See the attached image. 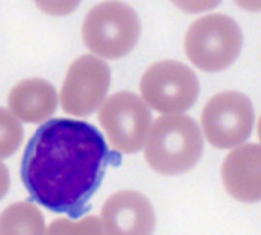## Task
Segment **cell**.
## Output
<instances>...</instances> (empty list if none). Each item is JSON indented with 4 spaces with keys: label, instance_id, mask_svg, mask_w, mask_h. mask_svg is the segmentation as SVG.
I'll return each mask as SVG.
<instances>
[{
    "label": "cell",
    "instance_id": "7",
    "mask_svg": "<svg viewBox=\"0 0 261 235\" xmlns=\"http://www.w3.org/2000/svg\"><path fill=\"white\" fill-rule=\"evenodd\" d=\"M254 119L249 97L226 91L209 100L201 114V127L214 147L233 148L250 137Z\"/></svg>",
    "mask_w": 261,
    "mask_h": 235
},
{
    "label": "cell",
    "instance_id": "3",
    "mask_svg": "<svg viewBox=\"0 0 261 235\" xmlns=\"http://www.w3.org/2000/svg\"><path fill=\"white\" fill-rule=\"evenodd\" d=\"M83 41L96 55L120 59L134 49L140 35L137 12L119 0L97 4L87 13Z\"/></svg>",
    "mask_w": 261,
    "mask_h": 235
},
{
    "label": "cell",
    "instance_id": "15",
    "mask_svg": "<svg viewBox=\"0 0 261 235\" xmlns=\"http://www.w3.org/2000/svg\"><path fill=\"white\" fill-rule=\"evenodd\" d=\"M173 4L186 13H201L214 9L222 0H171Z\"/></svg>",
    "mask_w": 261,
    "mask_h": 235
},
{
    "label": "cell",
    "instance_id": "13",
    "mask_svg": "<svg viewBox=\"0 0 261 235\" xmlns=\"http://www.w3.org/2000/svg\"><path fill=\"white\" fill-rule=\"evenodd\" d=\"M22 140V127L5 109H2V157L13 155Z\"/></svg>",
    "mask_w": 261,
    "mask_h": 235
},
{
    "label": "cell",
    "instance_id": "17",
    "mask_svg": "<svg viewBox=\"0 0 261 235\" xmlns=\"http://www.w3.org/2000/svg\"><path fill=\"white\" fill-rule=\"evenodd\" d=\"M257 132H259V138H260V140H261V118H260V120H259V127H257Z\"/></svg>",
    "mask_w": 261,
    "mask_h": 235
},
{
    "label": "cell",
    "instance_id": "14",
    "mask_svg": "<svg viewBox=\"0 0 261 235\" xmlns=\"http://www.w3.org/2000/svg\"><path fill=\"white\" fill-rule=\"evenodd\" d=\"M38 9L48 15H68L75 12L81 0H33Z\"/></svg>",
    "mask_w": 261,
    "mask_h": 235
},
{
    "label": "cell",
    "instance_id": "6",
    "mask_svg": "<svg viewBox=\"0 0 261 235\" xmlns=\"http://www.w3.org/2000/svg\"><path fill=\"white\" fill-rule=\"evenodd\" d=\"M98 119L111 145L125 153L138 152L143 147L152 122L148 105L129 91L110 96L99 110Z\"/></svg>",
    "mask_w": 261,
    "mask_h": 235
},
{
    "label": "cell",
    "instance_id": "10",
    "mask_svg": "<svg viewBox=\"0 0 261 235\" xmlns=\"http://www.w3.org/2000/svg\"><path fill=\"white\" fill-rule=\"evenodd\" d=\"M222 179L237 201H261V146L247 143L232 151L222 166Z\"/></svg>",
    "mask_w": 261,
    "mask_h": 235
},
{
    "label": "cell",
    "instance_id": "16",
    "mask_svg": "<svg viewBox=\"0 0 261 235\" xmlns=\"http://www.w3.org/2000/svg\"><path fill=\"white\" fill-rule=\"evenodd\" d=\"M234 3L247 12H261V0H234Z\"/></svg>",
    "mask_w": 261,
    "mask_h": 235
},
{
    "label": "cell",
    "instance_id": "11",
    "mask_svg": "<svg viewBox=\"0 0 261 235\" xmlns=\"http://www.w3.org/2000/svg\"><path fill=\"white\" fill-rule=\"evenodd\" d=\"M9 110L15 118L27 123H41L56 110L58 97L51 83L41 78L19 82L8 97Z\"/></svg>",
    "mask_w": 261,
    "mask_h": 235
},
{
    "label": "cell",
    "instance_id": "8",
    "mask_svg": "<svg viewBox=\"0 0 261 235\" xmlns=\"http://www.w3.org/2000/svg\"><path fill=\"white\" fill-rule=\"evenodd\" d=\"M111 81L110 68L101 59L83 55L69 66L61 88L60 102L64 111L87 116L103 101Z\"/></svg>",
    "mask_w": 261,
    "mask_h": 235
},
{
    "label": "cell",
    "instance_id": "5",
    "mask_svg": "<svg viewBox=\"0 0 261 235\" xmlns=\"http://www.w3.org/2000/svg\"><path fill=\"white\" fill-rule=\"evenodd\" d=\"M200 86L195 73L185 64L162 60L152 64L143 74L140 92L150 107L162 114H178L190 109Z\"/></svg>",
    "mask_w": 261,
    "mask_h": 235
},
{
    "label": "cell",
    "instance_id": "12",
    "mask_svg": "<svg viewBox=\"0 0 261 235\" xmlns=\"http://www.w3.org/2000/svg\"><path fill=\"white\" fill-rule=\"evenodd\" d=\"M42 215L32 204L14 203L4 209L0 219V232L5 234H41Z\"/></svg>",
    "mask_w": 261,
    "mask_h": 235
},
{
    "label": "cell",
    "instance_id": "2",
    "mask_svg": "<svg viewBox=\"0 0 261 235\" xmlns=\"http://www.w3.org/2000/svg\"><path fill=\"white\" fill-rule=\"evenodd\" d=\"M203 155V137L195 120L186 115L155 119L145 143V158L162 175L191 170Z\"/></svg>",
    "mask_w": 261,
    "mask_h": 235
},
{
    "label": "cell",
    "instance_id": "4",
    "mask_svg": "<svg viewBox=\"0 0 261 235\" xmlns=\"http://www.w3.org/2000/svg\"><path fill=\"white\" fill-rule=\"evenodd\" d=\"M242 32L233 18L209 14L196 19L185 37L191 63L204 72H221L231 65L242 48Z\"/></svg>",
    "mask_w": 261,
    "mask_h": 235
},
{
    "label": "cell",
    "instance_id": "9",
    "mask_svg": "<svg viewBox=\"0 0 261 235\" xmlns=\"http://www.w3.org/2000/svg\"><path fill=\"white\" fill-rule=\"evenodd\" d=\"M101 222L106 234H150L155 217L147 197L135 191H120L105 202Z\"/></svg>",
    "mask_w": 261,
    "mask_h": 235
},
{
    "label": "cell",
    "instance_id": "1",
    "mask_svg": "<svg viewBox=\"0 0 261 235\" xmlns=\"http://www.w3.org/2000/svg\"><path fill=\"white\" fill-rule=\"evenodd\" d=\"M109 161V147L96 127L79 120L53 119L28 142L20 176L38 204L78 217L99 188Z\"/></svg>",
    "mask_w": 261,
    "mask_h": 235
}]
</instances>
